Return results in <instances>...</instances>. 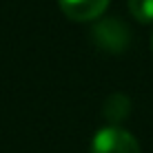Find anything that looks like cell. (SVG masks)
<instances>
[{
  "instance_id": "1",
  "label": "cell",
  "mask_w": 153,
  "mask_h": 153,
  "mask_svg": "<svg viewBox=\"0 0 153 153\" xmlns=\"http://www.w3.org/2000/svg\"><path fill=\"white\" fill-rule=\"evenodd\" d=\"M91 153H140V144L120 126L100 129L91 142Z\"/></svg>"
},
{
  "instance_id": "2",
  "label": "cell",
  "mask_w": 153,
  "mask_h": 153,
  "mask_svg": "<svg viewBox=\"0 0 153 153\" xmlns=\"http://www.w3.org/2000/svg\"><path fill=\"white\" fill-rule=\"evenodd\" d=\"M93 38H96L100 49H107L111 53H120V51L126 49L129 45V29L126 25H122L115 18H107L102 22L96 25L93 29Z\"/></svg>"
},
{
  "instance_id": "3",
  "label": "cell",
  "mask_w": 153,
  "mask_h": 153,
  "mask_svg": "<svg viewBox=\"0 0 153 153\" xmlns=\"http://www.w3.org/2000/svg\"><path fill=\"white\" fill-rule=\"evenodd\" d=\"M111 0H58L62 13L76 22H89L98 20L100 16L107 11Z\"/></svg>"
},
{
  "instance_id": "4",
  "label": "cell",
  "mask_w": 153,
  "mask_h": 153,
  "mask_svg": "<svg viewBox=\"0 0 153 153\" xmlns=\"http://www.w3.org/2000/svg\"><path fill=\"white\" fill-rule=\"evenodd\" d=\"M104 115H107L109 122H122V120L129 115L131 111V100L124 96V93H113V96L107 98V102H104Z\"/></svg>"
},
{
  "instance_id": "5",
  "label": "cell",
  "mask_w": 153,
  "mask_h": 153,
  "mask_svg": "<svg viewBox=\"0 0 153 153\" xmlns=\"http://www.w3.org/2000/svg\"><path fill=\"white\" fill-rule=\"evenodd\" d=\"M129 11L140 22H153V0H129Z\"/></svg>"
},
{
  "instance_id": "6",
  "label": "cell",
  "mask_w": 153,
  "mask_h": 153,
  "mask_svg": "<svg viewBox=\"0 0 153 153\" xmlns=\"http://www.w3.org/2000/svg\"><path fill=\"white\" fill-rule=\"evenodd\" d=\"M151 49H153V36H151Z\"/></svg>"
}]
</instances>
